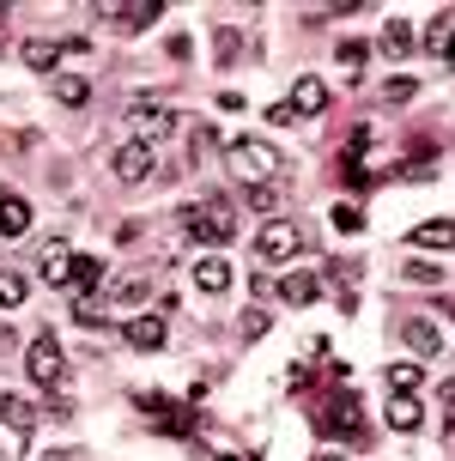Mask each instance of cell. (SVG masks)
<instances>
[{"label": "cell", "mask_w": 455, "mask_h": 461, "mask_svg": "<svg viewBox=\"0 0 455 461\" xmlns=\"http://www.w3.org/2000/svg\"><path fill=\"white\" fill-rule=\"evenodd\" d=\"M322 425H328V431H341V438H359V431H364L359 401H352V394H341V401H334V413L322 419Z\"/></svg>", "instance_id": "obj_17"}, {"label": "cell", "mask_w": 455, "mask_h": 461, "mask_svg": "<svg viewBox=\"0 0 455 461\" xmlns=\"http://www.w3.org/2000/svg\"><path fill=\"white\" fill-rule=\"evenodd\" d=\"M37 279H43V285H68L73 279V249L61 243V237L43 243V255H37Z\"/></svg>", "instance_id": "obj_6"}, {"label": "cell", "mask_w": 455, "mask_h": 461, "mask_svg": "<svg viewBox=\"0 0 455 461\" xmlns=\"http://www.w3.org/2000/svg\"><path fill=\"white\" fill-rule=\"evenodd\" d=\"M24 370H31L37 389H61V383H68V358H61L55 334H37V340L24 346Z\"/></svg>", "instance_id": "obj_2"}, {"label": "cell", "mask_w": 455, "mask_h": 461, "mask_svg": "<svg viewBox=\"0 0 455 461\" xmlns=\"http://www.w3.org/2000/svg\"><path fill=\"white\" fill-rule=\"evenodd\" d=\"M31 230V207L19 194H0V237H24Z\"/></svg>", "instance_id": "obj_18"}, {"label": "cell", "mask_w": 455, "mask_h": 461, "mask_svg": "<svg viewBox=\"0 0 455 461\" xmlns=\"http://www.w3.org/2000/svg\"><path fill=\"white\" fill-rule=\"evenodd\" d=\"M322 461H341V456H322Z\"/></svg>", "instance_id": "obj_37"}, {"label": "cell", "mask_w": 455, "mask_h": 461, "mask_svg": "<svg viewBox=\"0 0 455 461\" xmlns=\"http://www.w3.org/2000/svg\"><path fill=\"white\" fill-rule=\"evenodd\" d=\"M455 43V19H432L425 24V55H443Z\"/></svg>", "instance_id": "obj_25"}, {"label": "cell", "mask_w": 455, "mask_h": 461, "mask_svg": "<svg viewBox=\"0 0 455 461\" xmlns=\"http://www.w3.org/2000/svg\"><path fill=\"white\" fill-rule=\"evenodd\" d=\"M388 425H395V431H419V425H425L419 394H395V401H388Z\"/></svg>", "instance_id": "obj_16"}, {"label": "cell", "mask_w": 455, "mask_h": 461, "mask_svg": "<svg viewBox=\"0 0 455 461\" xmlns=\"http://www.w3.org/2000/svg\"><path fill=\"white\" fill-rule=\"evenodd\" d=\"M115 298H122V303H140V298H146V279H140V274H122V279H115Z\"/></svg>", "instance_id": "obj_27"}, {"label": "cell", "mask_w": 455, "mask_h": 461, "mask_svg": "<svg viewBox=\"0 0 455 461\" xmlns=\"http://www.w3.org/2000/svg\"><path fill=\"white\" fill-rule=\"evenodd\" d=\"M268 328H273V316L261 310V303H255V310H243V340H261Z\"/></svg>", "instance_id": "obj_26"}, {"label": "cell", "mask_w": 455, "mask_h": 461, "mask_svg": "<svg viewBox=\"0 0 455 461\" xmlns=\"http://www.w3.org/2000/svg\"><path fill=\"white\" fill-rule=\"evenodd\" d=\"M55 97H61V104H86L91 79H86V73H61V79H55Z\"/></svg>", "instance_id": "obj_24"}, {"label": "cell", "mask_w": 455, "mask_h": 461, "mask_svg": "<svg viewBox=\"0 0 455 461\" xmlns=\"http://www.w3.org/2000/svg\"><path fill=\"white\" fill-rule=\"evenodd\" d=\"M286 110H292V115H322V110H328V86H322L316 73H297V86H292V97H286Z\"/></svg>", "instance_id": "obj_7"}, {"label": "cell", "mask_w": 455, "mask_h": 461, "mask_svg": "<svg viewBox=\"0 0 455 461\" xmlns=\"http://www.w3.org/2000/svg\"><path fill=\"white\" fill-rule=\"evenodd\" d=\"M195 285H201V292H225L231 285V261L225 255H201V261H195Z\"/></svg>", "instance_id": "obj_14"}, {"label": "cell", "mask_w": 455, "mask_h": 461, "mask_svg": "<svg viewBox=\"0 0 455 461\" xmlns=\"http://www.w3.org/2000/svg\"><path fill=\"white\" fill-rule=\"evenodd\" d=\"M316 292H322V274H286V279H279V298L292 303V310L316 303Z\"/></svg>", "instance_id": "obj_11"}, {"label": "cell", "mask_w": 455, "mask_h": 461, "mask_svg": "<svg viewBox=\"0 0 455 461\" xmlns=\"http://www.w3.org/2000/svg\"><path fill=\"white\" fill-rule=\"evenodd\" d=\"M225 158H231V170H237V176H250V183H273V176L286 170V164H279V146H268V140H255V134L231 140Z\"/></svg>", "instance_id": "obj_1"}, {"label": "cell", "mask_w": 455, "mask_h": 461, "mask_svg": "<svg viewBox=\"0 0 455 461\" xmlns=\"http://www.w3.org/2000/svg\"><path fill=\"white\" fill-rule=\"evenodd\" d=\"M401 334H407V346L419 352V358H437V352H443V334H437V322H432V316H425V322L413 316V322L401 328Z\"/></svg>", "instance_id": "obj_13"}, {"label": "cell", "mask_w": 455, "mask_h": 461, "mask_svg": "<svg viewBox=\"0 0 455 461\" xmlns=\"http://www.w3.org/2000/svg\"><path fill=\"white\" fill-rule=\"evenodd\" d=\"M370 61V49L364 43H341V68H364Z\"/></svg>", "instance_id": "obj_33"}, {"label": "cell", "mask_w": 455, "mask_h": 461, "mask_svg": "<svg viewBox=\"0 0 455 461\" xmlns=\"http://www.w3.org/2000/svg\"><path fill=\"white\" fill-rule=\"evenodd\" d=\"M152 170H159V164H152V146H140V140H128V146L115 152V176H122V183H146Z\"/></svg>", "instance_id": "obj_8"}, {"label": "cell", "mask_w": 455, "mask_h": 461, "mask_svg": "<svg viewBox=\"0 0 455 461\" xmlns=\"http://www.w3.org/2000/svg\"><path fill=\"white\" fill-rule=\"evenodd\" d=\"M128 128H134L140 146H159V140H170L182 128V115L170 104H128Z\"/></svg>", "instance_id": "obj_4"}, {"label": "cell", "mask_w": 455, "mask_h": 461, "mask_svg": "<svg viewBox=\"0 0 455 461\" xmlns=\"http://www.w3.org/2000/svg\"><path fill=\"white\" fill-rule=\"evenodd\" d=\"M0 13H6V6H0Z\"/></svg>", "instance_id": "obj_38"}, {"label": "cell", "mask_w": 455, "mask_h": 461, "mask_svg": "<svg viewBox=\"0 0 455 461\" xmlns=\"http://www.w3.org/2000/svg\"><path fill=\"white\" fill-rule=\"evenodd\" d=\"M250 207H255V212H273V207H279V194H273V183H255V188H250Z\"/></svg>", "instance_id": "obj_29"}, {"label": "cell", "mask_w": 455, "mask_h": 461, "mask_svg": "<svg viewBox=\"0 0 455 461\" xmlns=\"http://www.w3.org/2000/svg\"><path fill=\"white\" fill-rule=\"evenodd\" d=\"M413 92H419V79H388V86H383V97H388V104H407Z\"/></svg>", "instance_id": "obj_30"}, {"label": "cell", "mask_w": 455, "mask_h": 461, "mask_svg": "<svg viewBox=\"0 0 455 461\" xmlns=\"http://www.w3.org/2000/svg\"><path fill=\"white\" fill-rule=\"evenodd\" d=\"M122 340L140 346V352H159L164 346V316H134V322L122 328Z\"/></svg>", "instance_id": "obj_10"}, {"label": "cell", "mask_w": 455, "mask_h": 461, "mask_svg": "<svg viewBox=\"0 0 455 461\" xmlns=\"http://www.w3.org/2000/svg\"><path fill=\"white\" fill-rule=\"evenodd\" d=\"M304 249V225H297V219H268V225H261V237H255V255H261V261H292V255Z\"/></svg>", "instance_id": "obj_5"}, {"label": "cell", "mask_w": 455, "mask_h": 461, "mask_svg": "<svg viewBox=\"0 0 455 461\" xmlns=\"http://www.w3.org/2000/svg\"><path fill=\"white\" fill-rule=\"evenodd\" d=\"M413 49H419V31H413L407 19H388L383 24V55H395V61H401V55H413Z\"/></svg>", "instance_id": "obj_15"}, {"label": "cell", "mask_w": 455, "mask_h": 461, "mask_svg": "<svg viewBox=\"0 0 455 461\" xmlns=\"http://www.w3.org/2000/svg\"><path fill=\"white\" fill-rule=\"evenodd\" d=\"M73 322H79V328H104V303L79 298V303H73Z\"/></svg>", "instance_id": "obj_28"}, {"label": "cell", "mask_w": 455, "mask_h": 461, "mask_svg": "<svg viewBox=\"0 0 455 461\" xmlns=\"http://www.w3.org/2000/svg\"><path fill=\"white\" fill-rule=\"evenodd\" d=\"M407 279H413V285H437L443 274H437V267H419V261H413V267H407Z\"/></svg>", "instance_id": "obj_35"}, {"label": "cell", "mask_w": 455, "mask_h": 461, "mask_svg": "<svg viewBox=\"0 0 455 461\" xmlns=\"http://www.w3.org/2000/svg\"><path fill=\"white\" fill-rule=\"evenodd\" d=\"M213 49H219V61H231V55H237V31H231V24H219V37H213Z\"/></svg>", "instance_id": "obj_31"}, {"label": "cell", "mask_w": 455, "mask_h": 461, "mask_svg": "<svg viewBox=\"0 0 455 461\" xmlns=\"http://www.w3.org/2000/svg\"><path fill=\"white\" fill-rule=\"evenodd\" d=\"M0 419H6L19 438H31V431H37V407H31L24 394H0Z\"/></svg>", "instance_id": "obj_12"}, {"label": "cell", "mask_w": 455, "mask_h": 461, "mask_svg": "<svg viewBox=\"0 0 455 461\" xmlns=\"http://www.w3.org/2000/svg\"><path fill=\"white\" fill-rule=\"evenodd\" d=\"M177 225L188 243H231V230H237V219H231L225 207H182Z\"/></svg>", "instance_id": "obj_3"}, {"label": "cell", "mask_w": 455, "mask_h": 461, "mask_svg": "<svg viewBox=\"0 0 455 461\" xmlns=\"http://www.w3.org/2000/svg\"><path fill=\"white\" fill-rule=\"evenodd\" d=\"M388 389L395 394H419L425 389V365H388Z\"/></svg>", "instance_id": "obj_22"}, {"label": "cell", "mask_w": 455, "mask_h": 461, "mask_svg": "<svg viewBox=\"0 0 455 461\" xmlns=\"http://www.w3.org/2000/svg\"><path fill=\"white\" fill-rule=\"evenodd\" d=\"M443 61H450V68H455V43H450V49H443Z\"/></svg>", "instance_id": "obj_36"}, {"label": "cell", "mask_w": 455, "mask_h": 461, "mask_svg": "<svg viewBox=\"0 0 455 461\" xmlns=\"http://www.w3.org/2000/svg\"><path fill=\"white\" fill-rule=\"evenodd\" d=\"M159 13H164L159 0H140V6H110V19L122 24V31H146V24L159 19Z\"/></svg>", "instance_id": "obj_19"}, {"label": "cell", "mask_w": 455, "mask_h": 461, "mask_svg": "<svg viewBox=\"0 0 455 461\" xmlns=\"http://www.w3.org/2000/svg\"><path fill=\"white\" fill-rule=\"evenodd\" d=\"M334 225H341V230H359V225H364V212L346 201V207H334Z\"/></svg>", "instance_id": "obj_34"}, {"label": "cell", "mask_w": 455, "mask_h": 461, "mask_svg": "<svg viewBox=\"0 0 455 461\" xmlns=\"http://www.w3.org/2000/svg\"><path fill=\"white\" fill-rule=\"evenodd\" d=\"M24 292H31V285H24V274L0 267V310H19V303H24Z\"/></svg>", "instance_id": "obj_23"}, {"label": "cell", "mask_w": 455, "mask_h": 461, "mask_svg": "<svg viewBox=\"0 0 455 461\" xmlns=\"http://www.w3.org/2000/svg\"><path fill=\"white\" fill-rule=\"evenodd\" d=\"M73 285H79V298L97 292V285H104V261H97V255H73Z\"/></svg>", "instance_id": "obj_20"}, {"label": "cell", "mask_w": 455, "mask_h": 461, "mask_svg": "<svg viewBox=\"0 0 455 461\" xmlns=\"http://www.w3.org/2000/svg\"><path fill=\"white\" fill-rule=\"evenodd\" d=\"M413 249H455V219H425V225L407 230Z\"/></svg>", "instance_id": "obj_9"}, {"label": "cell", "mask_w": 455, "mask_h": 461, "mask_svg": "<svg viewBox=\"0 0 455 461\" xmlns=\"http://www.w3.org/2000/svg\"><path fill=\"white\" fill-rule=\"evenodd\" d=\"M250 292H255V298H273V292H279V279L261 267V274H250Z\"/></svg>", "instance_id": "obj_32"}, {"label": "cell", "mask_w": 455, "mask_h": 461, "mask_svg": "<svg viewBox=\"0 0 455 461\" xmlns=\"http://www.w3.org/2000/svg\"><path fill=\"white\" fill-rule=\"evenodd\" d=\"M55 61H61V43H37V37L24 43V68L31 73H55Z\"/></svg>", "instance_id": "obj_21"}]
</instances>
